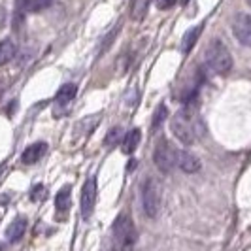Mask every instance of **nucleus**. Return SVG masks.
<instances>
[{
  "instance_id": "nucleus-1",
  "label": "nucleus",
  "mask_w": 251,
  "mask_h": 251,
  "mask_svg": "<svg viewBox=\"0 0 251 251\" xmlns=\"http://www.w3.org/2000/svg\"><path fill=\"white\" fill-rule=\"evenodd\" d=\"M170 130L185 146H191V144L199 142L204 136L206 126H204V121H202L201 113H199V106H197L195 99L185 102L183 108L172 117Z\"/></svg>"
},
{
  "instance_id": "nucleus-2",
  "label": "nucleus",
  "mask_w": 251,
  "mask_h": 251,
  "mask_svg": "<svg viewBox=\"0 0 251 251\" xmlns=\"http://www.w3.org/2000/svg\"><path fill=\"white\" fill-rule=\"evenodd\" d=\"M204 59H206L208 68L219 75L228 74L232 68V55L221 40L210 42V46L206 48V53H204Z\"/></svg>"
},
{
  "instance_id": "nucleus-3",
  "label": "nucleus",
  "mask_w": 251,
  "mask_h": 251,
  "mask_svg": "<svg viewBox=\"0 0 251 251\" xmlns=\"http://www.w3.org/2000/svg\"><path fill=\"white\" fill-rule=\"evenodd\" d=\"M113 238L119 244L121 251H132L138 240V232H136L132 217L128 214H121L113 221Z\"/></svg>"
},
{
  "instance_id": "nucleus-4",
  "label": "nucleus",
  "mask_w": 251,
  "mask_h": 251,
  "mask_svg": "<svg viewBox=\"0 0 251 251\" xmlns=\"http://www.w3.org/2000/svg\"><path fill=\"white\" fill-rule=\"evenodd\" d=\"M142 204H144V212L148 217L155 219L161 212V204H163V193L161 185L157 179L148 177L142 185Z\"/></svg>"
},
{
  "instance_id": "nucleus-5",
  "label": "nucleus",
  "mask_w": 251,
  "mask_h": 251,
  "mask_svg": "<svg viewBox=\"0 0 251 251\" xmlns=\"http://www.w3.org/2000/svg\"><path fill=\"white\" fill-rule=\"evenodd\" d=\"M153 161L157 164V168H159L161 172H164V174H170V172L176 168V150L170 146L168 140H161V142L155 146Z\"/></svg>"
},
{
  "instance_id": "nucleus-6",
  "label": "nucleus",
  "mask_w": 251,
  "mask_h": 251,
  "mask_svg": "<svg viewBox=\"0 0 251 251\" xmlns=\"http://www.w3.org/2000/svg\"><path fill=\"white\" fill-rule=\"evenodd\" d=\"M232 34L236 36L242 46L251 48V15L250 13H238L232 19Z\"/></svg>"
},
{
  "instance_id": "nucleus-7",
  "label": "nucleus",
  "mask_w": 251,
  "mask_h": 251,
  "mask_svg": "<svg viewBox=\"0 0 251 251\" xmlns=\"http://www.w3.org/2000/svg\"><path fill=\"white\" fill-rule=\"evenodd\" d=\"M95 204H97V181H95V177H89L81 189V215H83V219H89L93 215Z\"/></svg>"
},
{
  "instance_id": "nucleus-8",
  "label": "nucleus",
  "mask_w": 251,
  "mask_h": 251,
  "mask_svg": "<svg viewBox=\"0 0 251 251\" xmlns=\"http://www.w3.org/2000/svg\"><path fill=\"white\" fill-rule=\"evenodd\" d=\"M176 166H179V170H183L185 174H195L201 170V161L189 151L176 150Z\"/></svg>"
},
{
  "instance_id": "nucleus-9",
  "label": "nucleus",
  "mask_w": 251,
  "mask_h": 251,
  "mask_svg": "<svg viewBox=\"0 0 251 251\" xmlns=\"http://www.w3.org/2000/svg\"><path fill=\"white\" fill-rule=\"evenodd\" d=\"M53 4V0H17L15 6H17V13H36L42 12L46 8H50Z\"/></svg>"
},
{
  "instance_id": "nucleus-10",
  "label": "nucleus",
  "mask_w": 251,
  "mask_h": 251,
  "mask_svg": "<svg viewBox=\"0 0 251 251\" xmlns=\"http://www.w3.org/2000/svg\"><path fill=\"white\" fill-rule=\"evenodd\" d=\"M46 150H48V146H46L44 142H36V144L28 146V148L23 151V155H21V161H23V164H36L38 161L44 157Z\"/></svg>"
},
{
  "instance_id": "nucleus-11",
  "label": "nucleus",
  "mask_w": 251,
  "mask_h": 251,
  "mask_svg": "<svg viewBox=\"0 0 251 251\" xmlns=\"http://www.w3.org/2000/svg\"><path fill=\"white\" fill-rule=\"evenodd\" d=\"M25 230H26V219L25 217H17L6 228V238L10 240V242H19V240L23 238Z\"/></svg>"
},
{
  "instance_id": "nucleus-12",
  "label": "nucleus",
  "mask_w": 251,
  "mask_h": 251,
  "mask_svg": "<svg viewBox=\"0 0 251 251\" xmlns=\"http://www.w3.org/2000/svg\"><path fill=\"white\" fill-rule=\"evenodd\" d=\"M201 32H202V26H193V28H189L187 32L183 34V38H181V46H179V50H181L183 55H187L189 51L193 50V46H195V42L199 40Z\"/></svg>"
},
{
  "instance_id": "nucleus-13",
  "label": "nucleus",
  "mask_w": 251,
  "mask_h": 251,
  "mask_svg": "<svg viewBox=\"0 0 251 251\" xmlns=\"http://www.w3.org/2000/svg\"><path fill=\"white\" fill-rule=\"evenodd\" d=\"M55 208H57V214H61V217L68 214V210H70V187L68 185L59 191V195L55 199Z\"/></svg>"
},
{
  "instance_id": "nucleus-14",
  "label": "nucleus",
  "mask_w": 251,
  "mask_h": 251,
  "mask_svg": "<svg viewBox=\"0 0 251 251\" xmlns=\"http://www.w3.org/2000/svg\"><path fill=\"white\" fill-rule=\"evenodd\" d=\"M140 128H132V130H128L125 134V138H123V153L126 155H130L132 151L138 148L140 144Z\"/></svg>"
},
{
  "instance_id": "nucleus-15",
  "label": "nucleus",
  "mask_w": 251,
  "mask_h": 251,
  "mask_svg": "<svg viewBox=\"0 0 251 251\" xmlns=\"http://www.w3.org/2000/svg\"><path fill=\"white\" fill-rule=\"evenodd\" d=\"M15 51H17V48H15L12 40H2L0 42V66L10 63L15 57Z\"/></svg>"
},
{
  "instance_id": "nucleus-16",
  "label": "nucleus",
  "mask_w": 251,
  "mask_h": 251,
  "mask_svg": "<svg viewBox=\"0 0 251 251\" xmlns=\"http://www.w3.org/2000/svg\"><path fill=\"white\" fill-rule=\"evenodd\" d=\"M77 95V87H75L74 83H66L63 87L57 91V95H55V99L59 104H68L70 100H74V97Z\"/></svg>"
},
{
  "instance_id": "nucleus-17",
  "label": "nucleus",
  "mask_w": 251,
  "mask_h": 251,
  "mask_svg": "<svg viewBox=\"0 0 251 251\" xmlns=\"http://www.w3.org/2000/svg\"><path fill=\"white\" fill-rule=\"evenodd\" d=\"M146 13H148V0H134V4H132V19L134 21H142L144 17H146Z\"/></svg>"
},
{
  "instance_id": "nucleus-18",
  "label": "nucleus",
  "mask_w": 251,
  "mask_h": 251,
  "mask_svg": "<svg viewBox=\"0 0 251 251\" xmlns=\"http://www.w3.org/2000/svg\"><path fill=\"white\" fill-rule=\"evenodd\" d=\"M121 136H123V130L119 128V126H113V128H110V132L106 134V138H104V144L106 146H117L119 144V140H121Z\"/></svg>"
},
{
  "instance_id": "nucleus-19",
  "label": "nucleus",
  "mask_w": 251,
  "mask_h": 251,
  "mask_svg": "<svg viewBox=\"0 0 251 251\" xmlns=\"http://www.w3.org/2000/svg\"><path fill=\"white\" fill-rule=\"evenodd\" d=\"M168 115V110H166V106L164 104H161L157 110H155V113H153V121H151V128L153 130H157L159 128V125L164 121V117Z\"/></svg>"
},
{
  "instance_id": "nucleus-20",
  "label": "nucleus",
  "mask_w": 251,
  "mask_h": 251,
  "mask_svg": "<svg viewBox=\"0 0 251 251\" xmlns=\"http://www.w3.org/2000/svg\"><path fill=\"white\" fill-rule=\"evenodd\" d=\"M46 195H48V189L44 185H36L32 189V201H42V199H46Z\"/></svg>"
},
{
  "instance_id": "nucleus-21",
  "label": "nucleus",
  "mask_w": 251,
  "mask_h": 251,
  "mask_svg": "<svg viewBox=\"0 0 251 251\" xmlns=\"http://www.w3.org/2000/svg\"><path fill=\"white\" fill-rule=\"evenodd\" d=\"M176 2L177 0H157V8H161V10H168V8H172Z\"/></svg>"
},
{
  "instance_id": "nucleus-22",
  "label": "nucleus",
  "mask_w": 251,
  "mask_h": 251,
  "mask_svg": "<svg viewBox=\"0 0 251 251\" xmlns=\"http://www.w3.org/2000/svg\"><path fill=\"white\" fill-rule=\"evenodd\" d=\"M6 19H8V13H6V8L0 6V28L6 26Z\"/></svg>"
},
{
  "instance_id": "nucleus-23",
  "label": "nucleus",
  "mask_w": 251,
  "mask_h": 251,
  "mask_svg": "<svg viewBox=\"0 0 251 251\" xmlns=\"http://www.w3.org/2000/svg\"><path fill=\"white\" fill-rule=\"evenodd\" d=\"M132 168H136V161H130L128 163V170H132Z\"/></svg>"
},
{
  "instance_id": "nucleus-24",
  "label": "nucleus",
  "mask_w": 251,
  "mask_h": 251,
  "mask_svg": "<svg viewBox=\"0 0 251 251\" xmlns=\"http://www.w3.org/2000/svg\"><path fill=\"white\" fill-rule=\"evenodd\" d=\"M181 2H183V4H187V2H189V0H181Z\"/></svg>"
},
{
  "instance_id": "nucleus-25",
  "label": "nucleus",
  "mask_w": 251,
  "mask_h": 251,
  "mask_svg": "<svg viewBox=\"0 0 251 251\" xmlns=\"http://www.w3.org/2000/svg\"><path fill=\"white\" fill-rule=\"evenodd\" d=\"M0 97H2V89H0Z\"/></svg>"
},
{
  "instance_id": "nucleus-26",
  "label": "nucleus",
  "mask_w": 251,
  "mask_h": 251,
  "mask_svg": "<svg viewBox=\"0 0 251 251\" xmlns=\"http://www.w3.org/2000/svg\"><path fill=\"white\" fill-rule=\"evenodd\" d=\"M0 172H2V166H0Z\"/></svg>"
},
{
  "instance_id": "nucleus-27",
  "label": "nucleus",
  "mask_w": 251,
  "mask_h": 251,
  "mask_svg": "<svg viewBox=\"0 0 251 251\" xmlns=\"http://www.w3.org/2000/svg\"><path fill=\"white\" fill-rule=\"evenodd\" d=\"M250 4H251V0H250Z\"/></svg>"
}]
</instances>
